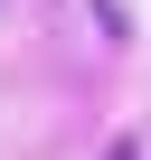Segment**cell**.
I'll return each mask as SVG.
<instances>
[{"mask_svg":"<svg viewBox=\"0 0 151 160\" xmlns=\"http://www.w3.org/2000/svg\"><path fill=\"white\" fill-rule=\"evenodd\" d=\"M104 160H142V151H132V141H113V151H104Z\"/></svg>","mask_w":151,"mask_h":160,"instance_id":"cell-1","label":"cell"}]
</instances>
